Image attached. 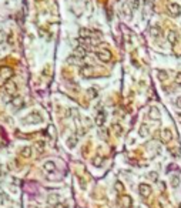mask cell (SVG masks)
<instances>
[{
  "mask_svg": "<svg viewBox=\"0 0 181 208\" xmlns=\"http://www.w3.org/2000/svg\"><path fill=\"white\" fill-rule=\"evenodd\" d=\"M138 192H140V195L143 198H148V197L151 195V187L148 185V184H140L138 185Z\"/></svg>",
  "mask_w": 181,
  "mask_h": 208,
  "instance_id": "cell-1",
  "label": "cell"
},
{
  "mask_svg": "<svg viewBox=\"0 0 181 208\" xmlns=\"http://www.w3.org/2000/svg\"><path fill=\"white\" fill-rule=\"evenodd\" d=\"M133 205V201L128 195H121L119 198V207L120 208H130Z\"/></svg>",
  "mask_w": 181,
  "mask_h": 208,
  "instance_id": "cell-2",
  "label": "cell"
},
{
  "mask_svg": "<svg viewBox=\"0 0 181 208\" xmlns=\"http://www.w3.org/2000/svg\"><path fill=\"white\" fill-rule=\"evenodd\" d=\"M96 56H97V58H99L100 61H103V63H108L111 60V53H110V51H106V50L97 51V53H96Z\"/></svg>",
  "mask_w": 181,
  "mask_h": 208,
  "instance_id": "cell-3",
  "label": "cell"
},
{
  "mask_svg": "<svg viewBox=\"0 0 181 208\" xmlns=\"http://www.w3.org/2000/svg\"><path fill=\"white\" fill-rule=\"evenodd\" d=\"M168 10L174 17H178L181 14V6L178 3H170L168 4Z\"/></svg>",
  "mask_w": 181,
  "mask_h": 208,
  "instance_id": "cell-4",
  "label": "cell"
},
{
  "mask_svg": "<svg viewBox=\"0 0 181 208\" xmlns=\"http://www.w3.org/2000/svg\"><path fill=\"white\" fill-rule=\"evenodd\" d=\"M161 140L163 143H170L173 140V133H171V130L170 128H164L163 130V133H161Z\"/></svg>",
  "mask_w": 181,
  "mask_h": 208,
  "instance_id": "cell-5",
  "label": "cell"
},
{
  "mask_svg": "<svg viewBox=\"0 0 181 208\" xmlns=\"http://www.w3.org/2000/svg\"><path fill=\"white\" fill-rule=\"evenodd\" d=\"M181 184V175L180 174H174L171 175V178H170V185L173 188H178Z\"/></svg>",
  "mask_w": 181,
  "mask_h": 208,
  "instance_id": "cell-6",
  "label": "cell"
},
{
  "mask_svg": "<svg viewBox=\"0 0 181 208\" xmlns=\"http://www.w3.org/2000/svg\"><path fill=\"white\" fill-rule=\"evenodd\" d=\"M106 118H107V114H106L103 110H100V111L97 113V116H96V123H97V125H103L104 123H106Z\"/></svg>",
  "mask_w": 181,
  "mask_h": 208,
  "instance_id": "cell-7",
  "label": "cell"
},
{
  "mask_svg": "<svg viewBox=\"0 0 181 208\" xmlns=\"http://www.w3.org/2000/svg\"><path fill=\"white\" fill-rule=\"evenodd\" d=\"M80 73H81L83 77H91L93 73H94V69H93L91 66H83L81 70H80Z\"/></svg>",
  "mask_w": 181,
  "mask_h": 208,
  "instance_id": "cell-8",
  "label": "cell"
},
{
  "mask_svg": "<svg viewBox=\"0 0 181 208\" xmlns=\"http://www.w3.org/2000/svg\"><path fill=\"white\" fill-rule=\"evenodd\" d=\"M167 39H168V42L171 43V44H174V43L178 42V33H177V32H168Z\"/></svg>",
  "mask_w": 181,
  "mask_h": 208,
  "instance_id": "cell-9",
  "label": "cell"
},
{
  "mask_svg": "<svg viewBox=\"0 0 181 208\" xmlns=\"http://www.w3.org/2000/svg\"><path fill=\"white\" fill-rule=\"evenodd\" d=\"M43 168H44V171H47V173H54V170H56V164H54L53 161H46Z\"/></svg>",
  "mask_w": 181,
  "mask_h": 208,
  "instance_id": "cell-10",
  "label": "cell"
},
{
  "mask_svg": "<svg viewBox=\"0 0 181 208\" xmlns=\"http://www.w3.org/2000/svg\"><path fill=\"white\" fill-rule=\"evenodd\" d=\"M150 117L153 120H160V111L157 107H151L150 108Z\"/></svg>",
  "mask_w": 181,
  "mask_h": 208,
  "instance_id": "cell-11",
  "label": "cell"
},
{
  "mask_svg": "<svg viewBox=\"0 0 181 208\" xmlns=\"http://www.w3.org/2000/svg\"><path fill=\"white\" fill-rule=\"evenodd\" d=\"M148 133H150V128H148L147 124H141L140 125V130H138V134H140L141 137H147Z\"/></svg>",
  "mask_w": 181,
  "mask_h": 208,
  "instance_id": "cell-12",
  "label": "cell"
},
{
  "mask_svg": "<svg viewBox=\"0 0 181 208\" xmlns=\"http://www.w3.org/2000/svg\"><path fill=\"white\" fill-rule=\"evenodd\" d=\"M20 155L25 158H30L32 157V148L30 147H23L20 150Z\"/></svg>",
  "mask_w": 181,
  "mask_h": 208,
  "instance_id": "cell-13",
  "label": "cell"
},
{
  "mask_svg": "<svg viewBox=\"0 0 181 208\" xmlns=\"http://www.w3.org/2000/svg\"><path fill=\"white\" fill-rule=\"evenodd\" d=\"M76 146H77V137L76 136H71V137L67 138V147L69 148H74Z\"/></svg>",
  "mask_w": 181,
  "mask_h": 208,
  "instance_id": "cell-14",
  "label": "cell"
},
{
  "mask_svg": "<svg viewBox=\"0 0 181 208\" xmlns=\"http://www.w3.org/2000/svg\"><path fill=\"white\" fill-rule=\"evenodd\" d=\"M27 120L29 121H34V123H37V121H41V116L39 114V113H32L29 117H27Z\"/></svg>",
  "mask_w": 181,
  "mask_h": 208,
  "instance_id": "cell-15",
  "label": "cell"
},
{
  "mask_svg": "<svg viewBox=\"0 0 181 208\" xmlns=\"http://www.w3.org/2000/svg\"><path fill=\"white\" fill-rule=\"evenodd\" d=\"M6 88L9 90V94H14V93H16V90H17V86L13 83V81H9L7 86H6Z\"/></svg>",
  "mask_w": 181,
  "mask_h": 208,
  "instance_id": "cell-16",
  "label": "cell"
},
{
  "mask_svg": "<svg viewBox=\"0 0 181 208\" xmlns=\"http://www.w3.org/2000/svg\"><path fill=\"white\" fill-rule=\"evenodd\" d=\"M49 202H50V204H57V202H58V195H57V194H51V195H50L49 197Z\"/></svg>",
  "mask_w": 181,
  "mask_h": 208,
  "instance_id": "cell-17",
  "label": "cell"
},
{
  "mask_svg": "<svg viewBox=\"0 0 181 208\" xmlns=\"http://www.w3.org/2000/svg\"><path fill=\"white\" fill-rule=\"evenodd\" d=\"M76 56H77V57H84V56H86V50H84V49H81V47H78L77 50H76Z\"/></svg>",
  "mask_w": 181,
  "mask_h": 208,
  "instance_id": "cell-18",
  "label": "cell"
},
{
  "mask_svg": "<svg viewBox=\"0 0 181 208\" xmlns=\"http://www.w3.org/2000/svg\"><path fill=\"white\" fill-rule=\"evenodd\" d=\"M93 164H94V165H101V164H103V158H101V157H96L94 160H93Z\"/></svg>",
  "mask_w": 181,
  "mask_h": 208,
  "instance_id": "cell-19",
  "label": "cell"
},
{
  "mask_svg": "<svg viewBox=\"0 0 181 208\" xmlns=\"http://www.w3.org/2000/svg\"><path fill=\"white\" fill-rule=\"evenodd\" d=\"M148 178L151 180V181H157V173H148Z\"/></svg>",
  "mask_w": 181,
  "mask_h": 208,
  "instance_id": "cell-20",
  "label": "cell"
},
{
  "mask_svg": "<svg viewBox=\"0 0 181 208\" xmlns=\"http://www.w3.org/2000/svg\"><path fill=\"white\" fill-rule=\"evenodd\" d=\"M89 96H90V97H96V96H97L96 88H89Z\"/></svg>",
  "mask_w": 181,
  "mask_h": 208,
  "instance_id": "cell-21",
  "label": "cell"
},
{
  "mask_svg": "<svg viewBox=\"0 0 181 208\" xmlns=\"http://www.w3.org/2000/svg\"><path fill=\"white\" fill-rule=\"evenodd\" d=\"M175 83L178 84V86H181V73H177V76H175Z\"/></svg>",
  "mask_w": 181,
  "mask_h": 208,
  "instance_id": "cell-22",
  "label": "cell"
},
{
  "mask_svg": "<svg viewBox=\"0 0 181 208\" xmlns=\"http://www.w3.org/2000/svg\"><path fill=\"white\" fill-rule=\"evenodd\" d=\"M113 128L115 130V133L117 134H121V131H123V128H121L120 125H113Z\"/></svg>",
  "mask_w": 181,
  "mask_h": 208,
  "instance_id": "cell-23",
  "label": "cell"
},
{
  "mask_svg": "<svg viewBox=\"0 0 181 208\" xmlns=\"http://www.w3.org/2000/svg\"><path fill=\"white\" fill-rule=\"evenodd\" d=\"M115 190H119V191H123V190H124L123 184H121V183H115Z\"/></svg>",
  "mask_w": 181,
  "mask_h": 208,
  "instance_id": "cell-24",
  "label": "cell"
},
{
  "mask_svg": "<svg viewBox=\"0 0 181 208\" xmlns=\"http://www.w3.org/2000/svg\"><path fill=\"white\" fill-rule=\"evenodd\" d=\"M150 32H151V34L154 36V37H157V36H158V29H156V27H153Z\"/></svg>",
  "mask_w": 181,
  "mask_h": 208,
  "instance_id": "cell-25",
  "label": "cell"
},
{
  "mask_svg": "<svg viewBox=\"0 0 181 208\" xmlns=\"http://www.w3.org/2000/svg\"><path fill=\"white\" fill-rule=\"evenodd\" d=\"M158 74H160V77H161L160 80H165V79H167V73H165V71H158Z\"/></svg>",
  "mask_w": 181,
  "mask_h": 208,
  "instance_id": "cell-26",
  "label": "cell"
},
{
  "mask_svg": "<svg viewBox=\"0 0 181 208\" xmlns=\"http://www.w3.org/2000/svg\"><path fill=\"white\" fill-rule=\"evenodd\" d=\"M138 4H140V0H134V3H133V9L137 10V9H138Z\"/></svg>",
  "mask_w": 181,
  "mask_h": 208,
  "instance_id": "cell-27",
  "label": "cell"
},
{
  "mask_svg": "<svg viewBox=\"0 0 181 208\" xmlns=\"http://www.w3.org/2000/svg\"><path fill=\"white\" fill-rule=\"evenodd\" d=\"M175 106H177V107H178V108H180V110H181V96L178 97L177 100H175Z\"/></svg>",
  "mask_w": 181,
  "mask_h": 208,
  "instance_id": "cell-28",
  "label": "cell"
},
{
  "mask_svg": "<svg viewBox=\"0 0 181 208\" xmlns=\"http://www.w3.org/2000/svg\"><path fill=\"white\" fill-rule=\"evenodd\" d=\"M178 118H180V120H181V113H178Z\"/></svg>",
  "mask_w": 181,
  "mask_h": 208,
  "instance_id": "cell-29",
  "label": "cell"
}]
</instances>
